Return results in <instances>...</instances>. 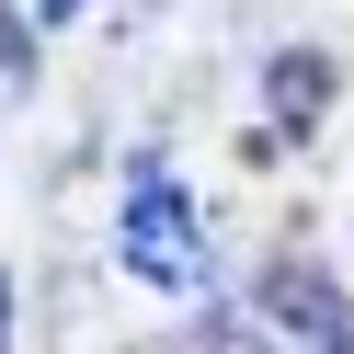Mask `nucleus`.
<instances>
[{
  "mask_svg": "<svg viewBox=\"0 0 354 354\" xmlns=\"http://www.w3.org/2000/svg\"><path fill=\"white\" fill-rule=\"evenodd\" d=\"M115 252H126V274L160 286V297H194V286H206V229H194V194L171 183L160 160L126 171V229H115Z\"/></svg>",
  "mask_w": 354,
  "mask_h": 354,
  "instance_id": "obj_1",
  "label": "nucleus"
},
{
  "mask_svg": "<svg viewBox=\"0 0 354 354\" xmlns=\"http://www.w3.org/2000/svg\"><path fill=\"white\" fill-rule=\"evenodd\" d=\"M263 308H274V320H297V331H320V343H343V297H331V286H308V274H274L263 286Z\"/></svg>",
  "mask_w": 354,
  "mask_h": 354,
  "instance_id": "obj_2",
  "label": "nucleus"
},
{
  "mask_svg": "<svg viewBox=\"0 0 354 354\" xmlns=\"http://www.w3.org/2000/svg\"><path fill=\"white\" fill-rule=\"evenodd\" d=\"M320 103H331V57H308V46H286V57H274V115L297 126V115H320Z\"/></svg>",
  "mask_w": 354,
  "mask_h": 354,
  "instance_id": "obj_3",
  "label": "nucleus"
},
{
  "mask_svg": "<svg viewBox=\"0 0 354 354\" xmlns=\"http://www.w3.org/2000/svg\"><path fill=\"white\" fill-rule=\"evenodd\" d=\"M0 80H35V35L12 24V12H0Z\"/></svg>",
  "mask_w": 354,
  "mask_h": 354,
  "instance_id": "obj_4",
  "label": "nucleus"
},
{
  "mask_svg": "<svg viewBox=\"0 0 354 354\" xmlns=\"http://www.w3.org/2000/svg\"><path fill=\"white\" fill-rule=\"evenodd\" d=\"M35 24H80V0H35Z\"/></svg>",
  "mask_w": 354,
  "mask_h": 354,
  "instance_id": "obj_5",
  "label": "nucleus"
}]
</instances>
